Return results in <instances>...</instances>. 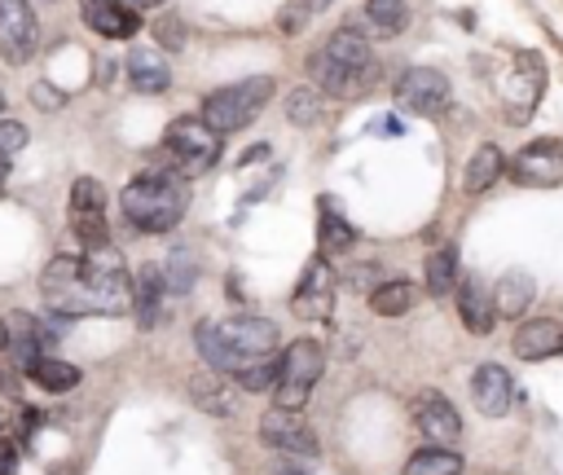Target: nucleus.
Listing matches in <instances>:
<instances>
[{"mask_svg":"<svg viewBox=\"0 0 563 475\" xmlns=\"http://www.w3.org/2000/svg\"><path fill=\"white\" fill-rule=\"evenodd\" d=\"M132 290L136 281L110 246L88 255H53L40 273V295L57 317H123L132 312Z\"/></svg>","mask_w":563,"mask_h":475,"instance_id":"obj_1","label":"nucleus"},{"mask_svg":"<svg viewBox=\"0 0 563 475\" xmlns=\"http://www.w3.org/2000/svg\"><path fill=\"white\" fill-rule=\"evenodd\" d=\"M194 347L207 369L242 374L255 361L277 352V325L268 317H229V321H198Z\"/></svg>","mask_w":563,"mask_h":475,"instance_id":"obj_2","label":"nucleus"},{"mask_svg":"<svg viewBox=\"0 0 563 475\" xmlns=\"http://www.w3.org/2000/svg\"><path fill=\"white\" fill-rule=\"evenodd\" d=\"M189 180H180L176 172H163V167H150L141 176H132L119 194V207H123V220L136 229V233H167L180 224L185 207H189Z\"/></svg>","mask_w":563,"mask_h":475,"instance_id":"obj_3","label":"nucleus"},{"mask_svg":"<svg viewBox=\"0 0 563 475\" xmlns=\"http://www.w3.org/2000/svg\"><path fill=\"white\" fill-rule=\"evenodd\" d=\"M220 132H211L198 114H180L167 123L163 132V145H158V167L163 172H176L180 180H194V176H207L216 163H220Z\"/></svg>","mask_w":563,"mask_h":475,"instance_id":"obj_4","label":"nucleus"},{"mask_svg":"<svg viewBox=\"0 0 563 475\" xmlns=\"http://www.w3.org/2000/svg\"><path fill=\"white\" fill-rule=\"evenodd\" d=\"M268 101H273V75H251V79H238V84H224V88L207 92L198 119L211 132L229 136V132H242L246 123H255Z\"/></svg>","mask_w":563,"mask_h":475,"instance_id":"obj_5","label":"nucleus"},{"mask_svg":"<svg viewBox=\"0 0 563 475\" xmlns=\"http://www.w3.org/2000/svg\"><path fill=\"white\" fill-rule=\"evenodd\" d=\"M325 374V352L317 339H290L277 356V387H273V400L277 409H303L317 378Z\"/></svg>","mask_w":563,"mask_h":475,"instance_id":"obj_6","label":"nucleus"},{"mask_svg":"<svg viewBox=\"0 0 563 475\" xmlns=\"http://www.w3.org/2000/svg\"><path fill=\"white\" fill-rule=\"evenodd\" d=\"M541 92H545V62H541V53H528V48L515 53L506 62L501 79H497V101L506 110V123H528V114L537 110Z\"/></svg>","mask_w":563,"mask_h":475,"instance_id":"obj_7","label":"nucleus"},{"mask_svg":"<svg viewBox=\"0 0 563 475\" xmlns=\"http://www.w3.org/2000/svg\"><path fill=\"white\" fill-rule=\"evenodd\" d=\"M391 92H396V101L409 114H422V119H440L453 106V84L435 66H409V70H400V79H396Z\"/></svg>","mask_w":563,"mask_h":475,"instance_id":"obj_8","label":"nucleus"},{"mask_svg":"<svg viewBox=\"0 0 563 475\" xmlns=\"http://www.w3.org/2000/svg\"><path fill=\"white\" fill-rule=\"evenodd\" d=\"M70 224H75V238H79L88 251L110 246V229H106V189H101V180L79 176V180L70 185Z\"/></svg>","mask_w":563,"mask_h":475,"instance_id":"obj_9","label":"nucleus"},{"mask_svg":"<svg viewBox=\"0 0 563 475\" xmlns=\"http://www.w3.org/2000/svg\"><path fill=\"white\" fill-rule=\"evenodd\" d=\"M409 413H413V422H418V431L427 435L431 449H453V444H457V435H462V413H457V405H453L444 391H435V387L418 391L413 405H409Z\"/></svg>","mask_w":563,"mask_h":475,"instance_id":"obj_10","label":"nucleus"},{"mask_svg":"<svg viewBox=\"0 0 563 475\" xmlns=\"http://www.w3.org/2000/svg\"><path fill=\"white\" fill-rule=\"evenodd\" d=\"M510 176L519 185H532V189H554L563 185V141L559 136H537L528 141L515 163H510Z\"/></svg>","mask_w":563,"mask_h":475,"instance_id":"obj_11","label":"nucleus"},{"mask_svg":"<svg viewBox=\"0 0 563 475\" xmlns=\"http://www.w3.org/2000/svg\"><path fill=\"white\" fill-rule=\"evenodd\" d=\"M40 44V22L31 0H0V57L9 66H22L35 57Z\"/></svg>","mask_w":563,"mask_h":475,"instance_id":"obj_12","label":"nucleus"},{"mask_svg":"<svg viewBox=\"0 0 563 475\" xmlns=\"http://www.w3.org/2000/svg\"><path fill=\"white\" fill-rule=\"evenodd\" d=\"M260 440H264L268 449L295 453V457H317V453H321V444H317L312 427H308L295 409H277V405L260 413Z\"/></svg>","mask_w":563,"mask_h":475,"instance_id":"obj_13","label":"nucleus"},{"mask_svg":"<svg viewBox=\"0 0 563 475\" xmlns=\"http://www.w3.org/2000/svg\"><path fill=\"white\" fill-rule=\"evenodd\" d=\"M330 308H334V268H330V259H312L303 268V277L295 281L290 312L299 321H325Z\"/></svg>","mask_w":563,"mask_h":475,"instance_id":"obj_14","label":"nucleus"},{"mask_svg":"<svg viewBox=\"0 0 563 475\" xmlns=\"http://www.w3.org/2000/svg\"><path fill=\"white\" fill-rule=\"evenodd\" d=\"M471 400H475V409L484 418H506L510 405H515V378H510V369L497 365V361L475 365V374H471Z\"/></svg>","mask_w":563,"mask_h":475,"instance_id":"obj_15","label":"nucleus"},{"mask_svg":"<svg viewBox=\"0 0 563 475\" xmlns=\"http://www.w3.org/2000/svg\"><path fill=\"white\" fill-rule=\"evenodd\" d=\"M308 75H312V88H317V92H330V97H339V101H352V97L369 92V84L378 79V66H369V70H347V66H334L330 57L312 53V57H308Z\"/></svg>","mask_w":563,"mask_h":475,"instance_id":"obj_16","label":"nucleus"},{"mask_svg":"<svg viewBox=\"0 0 563 475\" xmlns=\"http://www.w3.org/2000/svg\"><path fill=\"white\" fill-rule=\"evenodd\" d=\"M79 13L106 40H132L141 31V13L128 0H79Z\"/></svg>","mask_w":563,"mask_h":475,"instance_id":"obj_17","label":"nucleus"},{"mask_svg":"<svg viewBox=\"0 0 563 475\" xmlns=\"http://www.w3.org/2000/svg\"><path fill=\"white\" fill-rule=\"evenodd\" d=\"M515 356L519 361H550L563 352V321L554 317H532V321H519L515 339H510Z\"/></svg>","mask_w":563,"mask_h":475,"instance_id":"obj_18","label":"nucleus"},{"mask_svg":"<svg viewBox=\"0 0 563 475\" xmlns=\"http://www.w3.org/2000/svg\"><path fill=\"white\" fill-rule=\"evenodd\" d=\"M457 317L471 334H493V321H497V308H493V290L484 286V277H462L457 286Z\"/></svg>","mask_w":563,"mask_h":475,"instance_id":"obj_19","label":"nucleus"},{"mask_svg":"<svg viewBox=\"0 0 563 475\" xmlns=\"http://www.w3.org/2000/svg\"><path fill=\"white\" fill-rule=\"evenodd\" d=\"M317 53L330 57L334 66H347V70H369V66H374V53H369V40H365L361 26H339V31H330Z\"/></svg>","mask_w":563,"mask_h":475,"instance_id":"obj_20","label":"nucleus"},{"mask_svg":"<svg viewBox=\"0 0 563 475\" xmlns=\"http://www.w3.org/2000/svg\"><path fill=\"white\" fill-rule=\"evenodd\" d=\"M128 79H132L136 92L158 97V92L172 88V66H167V57L158 48H132L128 53Z\"/></svg>","mask_w":563,"mask_h":475,"instance_id":"obj_21","label":"nucleus"},{"mask_svg":"<svg viewBox=\"0 0 563 475\" xmlns=\"http://www.w3.org/2000/svg\"><path fill=\"white\" fill-rule=\"evenodd\" d=\"M532 299H537V281H532L523 268H506V273L497 277V286H493V308H497V317L519 321Z\"/></svg>","mask_w":563,"mask_h":475,"instance_id":"obj_22","label":"nucleus"},{"mask_svg":"<svg viewBox=\"0 0 563 475\" xmlns=\"http://www.w3.org/2000/svg\"><path fill=\"white\" fill-rule=\"evenodd\" d=\"M163 299H167V281H163V268H141L136 277V290H132V312L141 321V330H154L158 317H163Z\"/></svg>","mask_w":563,"mask_h":475,"instance_id":"obj_23","label":"nucleus"},{"mask_svg":"<svg viewBox=\"0 0 563 475\" xmlns=\"http://www.w3.org/2000/svg\"><path fill=\"white\" fill-rule=\"evenodd\" d=\"M506 172V154L493 145V141H484L475 154H471V163H466V172H462V189L471 194V198H479L484 189H493L497 185V176Z\"/></svg>","mask_w":563,"mask_h":475,"instance_id":"obj_24","label":"nucleus"},{"mask_svg":"<svg viewBox=\"0 0 563 475\" xmlns=\"http://www.w3.org/2000/svg\"><path fill=\"white\" fill-rule=\"evenodd\" d=\"M352 242H356V229L334 211V202H321V220H317V251H321V259H334V255L352 251Z\"/></svg>","mask_w":563,"mask_h":475,"instance_id":"obj_25","label":"nucleus"},{"mask_svg":"<svg viewBox=\"0 0 563 475\" xmlns=\"http://www.w3.org/2000/svg\"><path fill=\"white\" fill-rule=\"evenodd\" d=\"M413 303H418V286H413V281H405V277L383 281V286H374V290H369V308H374L378 317H405Z\"/></svg>","mask_w":563,"mask_h":475,"instance_id":"obj_26","label":"nucleus"},{"mask_svg":"<svg viewBox=\"0 0 563 475\" xmlns=\"http://www.w3.org/2000/svg\"><path fill=\"white\" fill-rule=\"evenodd\" d=\"M189 391H194L198 409H207V413H233V387L224 383L220 369H202V374L189 383Z\"/></svg>","mask_w":563,"mask_h":475,"instance_id":"obj_27","label":"nucleus"},{"mask_svg":"<svg viewBox=\"0 0 563 475\" xmlns=\"http://www.w3.org/2000/svg\"><path fill=\"white\" fill-rule=\"evenodd\" d=\"M361 13L369 22V31L383 35V40H391V35H400L409 26V0H365Z\"/></svg>","mask_w":563,"mask_h":475,"instance_id":"obj_28","label":"nucleus"},{"mask_svg":"<svg viewBox=\"0 0 563 475\" xmlns=\"http://www.w3.org/2000/svg\"><path fill=\"white\" fill-rule=\"evenodd\" d=\"M457 290V246H440L427 259V295L444 299Z\"/></svg>","mask_w":563,"mask_h":475,"instance_id":"obj_29","label":"nucleus"},{"mask_svg":"<svg viewBox=\"0 0 563 475\" xmlns=\"http://www.w3.org/2000/svg\"><path fill=\"white\" fill-rule=\"evenodd\" d=\"M26 374H31L44 391H53V396H57V391H70V387L79 383V369H75L70 361H62V356H40Z\"/></svg>","mask_w":563,"mask_h":475,"instance_id":"obj_30","label":"nucleus"},{"mask_svg":"<svg viewBox=\"0 0 563 475\" xmlns=\"http://www.w3.org/2000/svg\"><path fill=\"white\" fill-rule=\"evenodd\" d=\"M194 277H198V264H194V251L189 246H176L163 264V281H167V295H189L194 290Z\"/></svg>","mask_w":563,"mask_h":475,"instance_id":"obj_31","label":"nucleus"},{"mask_svg":"<svg viewBox=\"0 0 563 475\" xmlns=\"http://www.w3.org/2000/svg\"><path fill=\"white\" fill-rule=\"evenodd\" d=\"M457 471H462L457 449H431V444L422 453H413L405 466V475H457Z\"/></svg>","mask_w":563,"mask_h":475,"instance_id":"obj_32","label":"nucleus"},{"mask_svg":"<svg viewBox=\"0 0 563 475\" xmlns=\"http://www.w3.org/2000/svg\"><path fill=\"white\" fill-rule=\"evenodd\" d=\"M286 119H290L295 128H312V123L321 119V92H317L312 84L295 88V92L286 97Z\"/></svg>","mask_w":563,"mask_h":475,"instance_id":"obj_33","label":"nucleus"},{"mask_svg":"<svg viewBox=\"0 0 563 475\" xmlns=\"http://www.w3.org/2000/svg\"><path fill=\"white\" fill-rule=\"evenodd\" d=\"M238 387H246V391H268V387H277V356L246 365V369L238 374Z\"/></svg>","mask_w":563,"mask_h":475,"instance_id":"obj_34","label":"nucleus"},{"mask_svg":"<svg viewBox=\"0 0 563 475\" xmlns=\"http://www.w3.org/2000/svg\"><path fill=\"white\" fill-rule=\"evenodd\" d=\"M26 145V128L13 123V119H0V163H9L13 154H22Z\"/></svg>","mask_w":563,"mask_h":475,"instance_id":"obj_35","label":"nucleus"},{"mask_svg":"<svg viewBox=\"0 0 563 475\" xmlns=\"http://www.w3.org/2000/svg\"><path fill=\"white\" fill-rule=\"evenodd\" d=\"M18 471V449L9 440H0V475H13Z\"/></svg>","mask_w":563,"mask_h":475,"instance_id":"obj_36","label":"nucleus"},{"mask_svg":"<svg viewBox=\"0 0 563 475\" xmlns=\"http://www.w3.org/2000/svg\"><path fill=\"white\" fill-rule=\"evenodd\" d=\"M158 35H163V44H172V48H180V40H185V31H180L176 22H163V31H158Z\"/></svg>","mask_w":563,"mask_h":475,"instance_id":"obj_37","label":"nucleus"},{"mask_svg":"<svg viewBox=\"0 0 563 475\" xmlns=\"http://www.w3.org/2000/svg\"><path fill=\"white\" fill-rule=\"evenodd\" d=\"M374 132H387V136H400V132H405V123H400V119H391V114H383V119L374 123Z\"/></svg>","mask_w":563,"mask_h":475,"instance_id":"obj_38","label":"nucleus"},{"mask_svg":"<svg viewBox=\"0 0 563 475\" xmlns=\"http://www.w3.org/2000/svg\"><path fill=\"white\" fill-rule=\"evenodd\" d=\"M31 97H35V106H62V92H48V88H35Z\"/></svg>","mask_w":563,"mask_h":475,"instance_id":"obj_39","label":"nucleus"},{"mask_svg":"<svg viewBox=\"0 0 563 475\" xmlns=\"http://www.w3.org/2000/svg\"><path fill=\"white\" fill-rule=\"evenodd\" d=\"M260 158H268V145H251V150L242 154V167H246V163H260Z\"/></svg>","mask_w":563,"mask_h":475,"instance_id":"obj_40","label":"nucleus"},{"mask_svg":"<svg viewBox=\"0 0 563 475\" xmlns=\"http://www.w3.org/2000/svg\"><path fill=\"white\" fill-rule=\"evenodd\" d=\"M48 475H79V471H75V462H62V466H53Z\"/></svg>","mask_w":563,"mask_h":475,"instance_id":"obj_41","label":"nucleus"},{"mask_svg":"<svg viewBox=\"0 0 563 475\" xmlns=\"http://www.w3.org/2000/svg\"><path fill=\"white\" fill-rule=\"evenodd\" d=\"M277 475H308V471H299V466H290V462H286V466H277Z\"/></svg>","mask_w":563,"mask_h":475,"instance_id":"obj_42","label":"nucleus"},{"mask_svg":"<svg viewBox=\"0 0 563 475\" xmlns=\"http://www.w3.org/2000/svg\"><path fill=\"white\" fill-rule=\"evenodd\" d=\"M132 9H154V4H163V0H128Z\"/></svg>","mask_w":563,"mask_h":475,"instance_id":"obj_43","label":"nucleus"},{"mask_svg":"<svg viewBox=\"0 0 563 475\" xmlns=\"http://www.w3.org/2000/svg\"><path fill=\"white\" fill-rule=\"evenodd\" d=\"M4 435H9V413L0 409V440H4Z\"/></svg>","mask_w":563,"mask_h":475,"instance_id":"obj_44","label":"nucleus"},{"mask_svg":"<svg viewBox=\"0 0 563 475\" xmlns=\"http://www.w3.org/2000/svg\"><path fill=\"white\" fill-rule=\"evenodd\" d=\"M4 343H9V330H4V321H0V347H4Z\"/></svg>","mask_w":563,"mask_h":475,"instance_id":"obj_45","label":"nucleus"},{"mask_svg":"<svg viewBox=\"0 0 563 475\" xmlns=\"http://www.w3.org/2000/svg\"><path fill=\"white\" fill-rule=\"evenodd\" d=\"M303 4H312V9H321V4H330V0H303Z\"/></svg>","mask_w":563,"mask_h":475,"instance_id":"obj_46","label":"nucleus"},{"mask_svg":"<svg viewBox=\"0 0 563 475\" xmlns=\"http://www.w3.org/2000/svg\"><path fill=\"white\" fill-rule=\"evenodd\" d=\"M4 176H9V163H0V180H4Z\"/></svg>","mask_w":563,"mask_h":475,"instance_id":"obj_47","label":"nucleus"},{"mask_svg":"<svg viewBox=\"0 0 563 475\" xmlns=\"http://www.w3.org/2000/svg\"><path fill=\"white\" fill-rule=\"evenodd\" d=\"M0 110H4V92H0Z\"/></svg>","mask_w":563,"mask_h":475,"instance_id":"obj_48","label":"nucleus"}]
</instances>
